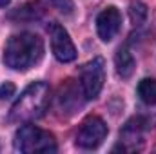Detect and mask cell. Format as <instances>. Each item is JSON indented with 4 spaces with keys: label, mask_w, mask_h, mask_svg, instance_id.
<instances>
[{
    "label": "cell",
    "mask_w": 156,
    "mask_h": 154,
    "mask_svg": "<svg viewBox=\"0 0 156 154\" xmlns=\"http://www.w3.org/2000/svg\"><path fill=\"white\" fill-rule=\"evenodd\" d=\"M49 94L51 91L45 82L31 83L13 103L9 111V120L16 123H26L42 118L49 105Z\"/></svg>",
    "instance_id": "7a4b0ae2"
},
{
    "label": "cell",
    "mask_w": 156,
    "mask_h": 154,
    "mask_svg": "<svg viewBox=\"0 0 156 154\" xmlns=\"http://www.w3.org/2000/svg\"><path fill=\"white\" fill-rule=\"evenodd\" d=\"M115 67H116L118 76L122 78H131V75L134 73V58L131 54V51L127 47H120L115 56Z\"/></svg>",
    "instance_id": "9c48e42d"
},
{
    "label": "cell",
    "mask_w": 156,
    "mask_h": 154,
    "mask_svg": "<svg viewBox=\"0 0 156 154\" xmlns=\"http://www.w3.org/2000/svg\"><path fill=\"white\" fill-rule=\"evenodd\" d=\"M60 13H66V15H71L73 9H75V4L73 0H49Z\"/></svg>",
    "instance_id": "4fadbf2b"
},
{
    "label": "cell",
    "mask_w": 156,
    "mask_h": 154,
    "mask_svg": "<svg viewBox=\"0 0 156 154\" xmlns=\"http://www.w3.org/2000/svg\"><path fill=\"white\" fill-rule=\"evenodd\" d=\"M138 96L144 103L154 105L156 103V80L154 78H144L138 83Z\"/></svg>",
    "instance_id": "30bf717a"
},
{
    "label": "cell",
    "mask_w": 156,
    "mask_h": 154,
    "mask_svg": "<svg viewBox=\"0 0 156 154\" xmlns=\"http://www.w3.org/2000/svg\"><path fill=\"white\" fill-rule=\"evenodd\" d=\"M144 131H145V120L140 118V116L131 118L123 125V129L120 131L123 151H134V149H138V145L142 143V138H144Z\"/></svg>",
    "instance_id": "ba28073f"
},
{
    "label": "cell",
    "mask_w": 156,
    "mask_h": 154,
    "mask_svg": "<svg viewBox=\"0 0 156 154\" xmlns=\"http://www.w3.org/2000/svg\"><path fill=\"white\" fill-rule=\"evenodd\" d=\"M107 136V125L98 116H89L82 121L76 132V145L82 149H96Z\"/></svg>",
    "instance_id": "5b68a950"
},
{
    "label": "cell",
    "mask_w": 156,
    "mask_h": 154,
    "mask_svg": "<svg viewBox=\"0 0 156 154\" xmlns=\"http://www.w3.org/2000/svg\"><path fill=\"white\" fill-rule=\"evenodd\" d=\"M49 38H51V49L53 54L58 62L69 64L76 58V49L73 40L69 38V33L60 26V24H51L49 26Z\"/></svg>",
    "instance_id": "8992f818"
},
{
    "label": "cell",
    "mask_w": 156,
    "mask_h": 154,
    "mask_svg": "<svg viewBox=\"0 0 156 154\" xmlns=\"http://www.w3.org/2000/svg\"><path fill=\"white\" fill-rule=\"evenodd\" d=\"M104 82H105V64H104V58H93L82 69L80 85H82V91H83V98L85 100L96 98L100 94L102 87H104Z\"/></svg>",
    "instance_id": "277c9868"
},
{
    "label": "cell",
    "mask_w": 156,
    "mask_h": 154,
    "mask_svg": "<svg viewBox=\"0 0 156 154\" xmlns=\"http://www.w3.org/2000/svg\"><path fill=\"white\" fill-rule=\"evenodd\" d=\"M42 13H44V9H42V5H40L38 2H31V4H26L24 7H20L15 15H13V18H20V20H37L42 16Z\"/></svg>",
    "instance_id": "8fae6325"
},
{
    "label": "cell",
    "mask_w": 156,
    "mask_h": 154,
    "mask_svg": "<svg viewBox=\"0 0 156 154\" xmlns=\"http://www.w3.org/2000/svg\"><path fill=\"white\" fill-rule=\"evenodd\" d=\"M129 16H131V22L134 26H142L145 20H147V7L145 4L142 2H133L129 5Z\"/></svg>",
    "instance_id": "7c38bea8"
},
{
    "label": "cell",
    "mask_w": 156,
    "mask_h": 154,
    "mask_svg": "<svg viewBox=\"0 0 156 154\" xmlns=\"http://www.w3.org/2000/svg\"><path fill=\"white\" fill-rule=\"evenodd\" d=\"M44 56V42L35 33L13 35L4 47V64L15 71L35 67Z\"/></svg>",
    "instance_id": "6da1fadb"
},
{
    "label": "cell",
    "mask_w": 156,
    "mask_h": 154,
    "mask_svg": "<svg viewBox=\"0 0 156 154\" xmlns=\"http://www.w3.org/2000/svg\"><path fill=\"white\" fill-rule=\"evenodd\" d=\"M9 2H11V0H0V7H5Z\"/></svg>",
    "instance_id": "9a60e30c"
},
{
    "label": "cell",
    "mask_w": 156,
    "mask_h": 154,
    "mask_svg": "<svg viewBox=\"0 0 156 154\" xmlns=\"http://www.w3.org/2000/svg\"><path fill=\"white\" fill-rule=\"evenodd\" d=\"M15 149L26 154L35 152H55L56 140L51 132L37 125H22L15 134Z\"/></svg>",
    "instance_id": "3957f363"
},
{
    "label": "cell",
    "mask_w": 156,
    "mask_h": 154,
    "mask_svg": "<svg viewBox=\"0 0 156 154\" xmlns=\"http://www.w3.org/2000/svg\"><path fill=\"white\" fill-rule=\"evenodd\" d=\"M15 93H16L15 83L5 82V83H2V85H0V100H9V98H13V96H15Z\"/></svg>",
    "instance_id": "5bb4252c"
},
{
    "label": "cell",
    "mask_w": 156,
    "mask_h": 154,
    "mask_svg": "<svg viewBox=\"0 0 156 154\" xmlns=\"http://www.w3.org/2000/svg\"><path fill=\"white\" fill-rule=\"evenodd\" d=\"M120 26H122V15L115 5L105 7L96 16V31L104 42H111L115 38L116 33L120 31Z\"/></svg>",
    "instance_id": "52a82bcc"
}]
</instances>
